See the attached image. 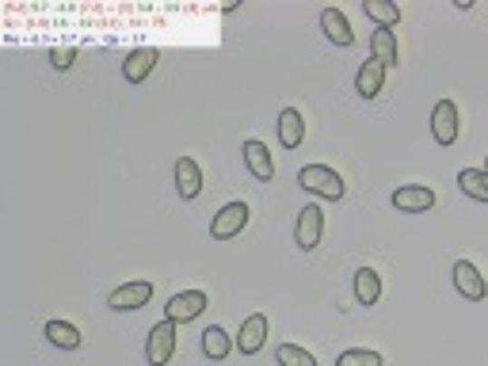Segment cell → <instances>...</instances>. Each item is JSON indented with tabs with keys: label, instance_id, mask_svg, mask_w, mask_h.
I'll return each mask as SVG.
<instances>
[{
	"label": "cell",
	"instance_id": "6da1fadb",
	"mask_svg": "<svg viewBox=\"0 0 488 366\" xmlns=\"http://www.w3.org/2000/svg\"><path fill=\"white\" fill-rule=\"evenodd\" d=\"M298 183L305 191H313V195H321V198H332V203H340L343 198V179H340V172L336 169H329V164H305V169L298 172Z\"/></svg>",
	"mask_w": 488,
	"mask_h": 366
},
{
	"label": "cell",
	"instance_id": "7a4b0ae2",
	"mask_svg": "<svg viewBox=\"0 0 488 366\" xmlns=\"http://www.w3.org/2000/svg\"><path fill=\"white\" fill-rule=\"evenodd\" d=\"M176 340H179L176 321L165 317L160 324H153V328H149V340H146V359H149V366H168L172 355H176Z\"/></svg>",
	"mask_w": 488,
	"mask_h": 366
},
{
	"label": "cell",
	"instance_id": "3957f363",
	"mask_svg": "<svg viewBox=\"0 0 488 366\" xmlns=\"http://www.w3.org/2000/svg\"><path fill=\"white\" fill-rule=\"evenodd\" d=\"M321 236H324V210L317 203H305L294 222V245L301 252H313L321 245Z\"/></svg>",
	"mask_w": 488,
	"mask_h": 366
},
{
	"label": "cell",
	"instance_id": "277c9868",
	"mask_svg": "<svg viewBox=\"0 0 488 366\" xmlns=\"http://www.w3.org/2000/svg\"><path fill=\"white\" fill-rule=\"evenodd\" d=\"M206 305H210L206 290H179V294L168 298L165 317L176 321V324H187V321H195V317H203V313H206Z\"/></svg>",
	"mask_w": 488,
	"mask_h": 366
},
{
	"label": "cell",
	"instance_id": "5b68a950",
	"mask_svg": "<svg viewBox=\"0 0 488 366\" xmlns=\"http://www.w3.org/2000/svg\"><path fill=\"white\" fill-rule=\"evenodd\" d=\"M458 130H462L458 103L455 100H439L435 111H431V138H435L439 145H455L458 141Z\"/></svg>",
	"mask_w": 488,
	"mask_h": 366
},
{
	"label": "cell",
	"instance_id": "8992f818",
	"mask_svg": "<svg viewBox=\"0 0 488 366\" xmlns=\"http://www.w3.org/2000/svg\"><path fill=\"white\" fill-rule=\"evenodd\" d=\"M248 226V207L244 203H225L210 222V236L214 241H233L241 229Z\"/></svg>",
	"mask_w": 488,
	"mask_h": 366
},
{
	"label": "cell",
	"instance_id": "52a82bcc",
	"mask_svg": "<svg viewBox=\"0 0 488 366\" xmlns=\"http://www.w3.org/2000/svg\"><path fill=\"white\" fill-rule=\"evenodd\" d=\"M153 302V283L149 279H134V283H122L115 286L111 294H107V305L111 309H141V305H149Z\"/></svg>",
	"mask_w": 488,
	"mask_h": 366
},
{
	"label": "cell",
	"instance_id": "ba28073f",
	"mask_svg": "<svg viewBox=\"0 0 488 366\" xmlns=\"http://www.w3.org/2000/svg\"><path fill=\"white\" fill-rule=\"evenodd\" d=\"M393 207L401 214H427L435 207V191L427 183H405V188L393 191Z\"/></svg>",
	"mask_w": 488,
	"mask_h": 366
},
{
	"label": "cell",
	"instance_id": "9c48e42d",
	"mask_svg": "<svg viewBox=\"0 0 488 366\" xmlns=\"http://www.w3.org/2000/svg\"><path fill=\"white\" fill-rule=\"evenodd\" d=\"M267 332H271L267 313H252V317H244L241 332H237L241 355H260V352H263V343H267Z\"/></svg>",
	"mask_w": 488,
	"mask_h": 366
},
{
	"label": "cell",
	"instance_id": "30bf717a",
	"mask_svg": "<svg viewBox=\"0 0 488 366\" xmlns=\"http://www.w3.org/2000/svg\"><path fill=\"white\" fill-rule=\"evenodd\" d=\"M176 191L184 203H195L203 195V169H198L195 157H179L176 160Z\"/></svg>",
	"mask_w": 488,
	"mask_h": 366
},
{
	"label": "cell",
	"instance_id": "8fae6325",
	"mask_svg": "<svg viewBox=\"0 0 488 366\" xmlns=\"http://www.w3.org/2000/svg\"><path fill=\"white\" fill-rule=\"evenodd\" d=\"M157 62H160V53L153 50V46H138V50H130L126 53V62H122V77H126V84H141L149 77V72L157 69Z\"/></svg>",
	"mask_w": 488,
	"mask_h": 366
},
{
	"label": "cell",
	"instance_id": "7c38bea8",
	"mask_svg": "<svg viewBox=\"0 0 488 366\" xmlns=\"http://www.w3.org/2000/svg\"><path fill=\"white\" fill-rule=\"evenodd\" d=\"M382 88H386V65L378 58H367L355 72V92L363 100H374V96H382Z\"/></svg>",
	"mask_w": 488,
	"mask_h": 366
},
{
	"label": "cell",
	"instance_id": "4fadbf2b",
	"mask_svg": "<svg viewBox=\"0 0 488 366\" xmlns=\"http://www.w3.org/2000/svg\"><path fill=\"white\" fill-rule=\"evenodd\" d=\"M455 286L465 302H481L484 298V274L477 271L474 260H458L455 264Z\"/></svg>",
	"mask_w": 488,
	"mask_h": 366
},
{
	"label": "cell",
	"instance_id": "5bb4252c",
	"mask_svg": "<svg viewBox=\"0 0 488 366\" xmlns=\"http://www.w3.org/2000/svg\"><path fill=\"white\" fill-rule=\"evenodd\" d=\"M321 31H324V39L336 43V46H355V31H351L348 15H343L340 8H324L321 12Z\"/></svg>",
	"mask_w": 488,
	"mask_h": 366
},
{
	"label": "cell",
	"instance_id": "9a60e30c",
	"mask_svg": "<svg viewBox=\"0 0 488 366\" xmlns=\"http://www.w3.org/2000/svg\"><path fill=\"white\" fill-rule=\"evenodd\" d=\"M244 164H248V172L256 176V179H275V160H271V149L263 141H256V138H248L244 141Z\"/></svg>",
	"mask_w": 488,
	"mask_h": 366
},
{
	"label": "cell",
	"instance_id": "2e32d148",
	"mask_svg": "<svg viewBox=\"0 0 488 366\" xmlns=\"http://www.w3.org/2000/svg\"><path fill=\"white\" fill-rule=\"evenodd\" d=\"M305 141V119L298 107H282L279 111V145L282 149H298Z\"/></svg>",
	"mask_w": 488,
	"mask_h": 366
},
{
	"label": "cell",
	"instance_id": "e0dca14e",
	"mask_svg": "<svg viewBox=\"0 0 488 366\" xmlns=\"http://www.w3.org/2000/svg\"><path fill=\"white\" fill-rule=\"evenodd\" d=\"M370 58H378L386 69H393L397 58H401V50H397V34L389 27H374V34H370Z\"/></svg>",
	"mask_w": 488,
	"mask_h": 366
},
{
	"label": "cell",
	"instance_id": "ac0fdd59",
	"mask_svg": "<svg viewBox=\"0 0 488 366\" xmlns=\"http://www.w3.org/2000/svg\"><path fill=\"white\" fill-rule=\"evenodd\" d=\"M355 298H359V305H378V298H382V274L374 267L355 271Z\"/></svg>",
	"mask_w": 488,
	"mask_h": 366
},
{
	"label": "cell",
	"instance_id": "d6986e66",
	"mask_svg": "<svg viewBox=\"0 0 488 366\" xmlns=\"http://www.w3.org/2000/svg\"><path fill=\"white\" fill-rule=\"evenodd\" d=\"M46 340L62 352H77L81 347V328L69 324V321H46Z\"/></svg>",
	"mask_w": 488,
	"mask_h": 366
},
{
	"label": "cell",
	"instance_id": "ffe728a7",
	"mask_svg": "<svg viewBox=\"0 0 488 366\" xmlns=\"http://www.w3.org/2000/svg\"><path fill=\"white\" fill-rule=\"evenodd\" d=\"M229 352H233L229 332H225V328H218V324H210L203 332V355L214 359V362H222V359H229Z\"/></svg>",
	"mask_w": 488,
	"mask_h": 366
},
{
	"label": "cell",
	"instance_id": "44dd1931",
	"mask_svg": "<svg viewBox=\"0 0 488 366\" xmlns=\"http://www.w3.org/2000/svg\"><path fill=\"white\" fill-rule=\"evenodd\" d=\"M458 188H462V195L477 198V203H488V172L484 169H462Z\"/></svg>",
	"mask_w": 488,
	"mask_h": 366
},
{
	"label": "cell",
	"instance_id": "7402d4cb",
	"mask_svg": "<svg viewBox=\"0 0 488 366\" xmlns=\"http://www.w3.org/2000/svg\"><path fill=\"white\" fill-rule=\"evenodd\" d=\"M363 12L370 15V20H374L378 27H389V31H393L397 24H401V8L389 5V0H367Z\"/></svg>",
	"mask_w": 488,
	"mask_h": 366
},
{
	"label": "cell",
	"instance_id": "603a6c76",
	"mask_svg": "<svg viewBox=\"0 0 488 366\" xmlns=\"http://www.w3.org/2000/svg\"><path fill=\"white\" fill-rule=\"evenodd\" d=\"M275 359H279V366H317V359L298 343H279Z\"/></svg>",
	"mask_w": 488,
	"mask_h": 366
},
{
	"label": "cell",
	"instance_id": "cb8c5ba5",
	"mask_svg": "<svg viewBox=\"0 0 488 366\" xmlns=\"http://www.w3.org/2000/svg\"><path fill=\"white\" fill-rule=\"evenodd\" d=\"M336 366H386V359L378 352H367V347H351L336 359Z\"/></svg>",
	"mask_w": 488,
	"mask_h": 366
},
{
	"label": "cell",
	"instance_id": "d4e9b609",
	"mask_svg": "<svg viewBox=\"0 0 488 366\" xmlns=\"http://www.w3.org/2000/svg\"><path fill=\"white\" fill-rule=\"evenodd\" d=\"M73 58H77V50H73V46L50 50V65H53V69H62V72H65V69H73Z\"/></svg>",
	"mask_w": 488,
	"mask_h": 366
},
{
	"label": "cell",
	"instance_id": "484cf974",
	"mask_svg": "<svg viewBox=\"0 0 488 366\" xmlns=\"http://www.w3.org/2000/svg\"><path fill=\"white\" fill-rule=\"evenodd\" d=\"M484 172H488V157H484Z\"/></svg>",
	"mask_w": 488,
	"mask_h": 366
},
{
	"label": "cell",
	"instance_id": "4316f807",
	"mask_svg": "<svg viewBox=\"0 0 488 366\" xmlns=\"http://www.w3.org/2000/svg\"><path fill=\"white\" fill-rule=\"evenodd\" d=\"M484 298H488V283H484Z\"/></svg>",
	"mask_w": 488,
	"mask_h": 366
}]
</instances>
